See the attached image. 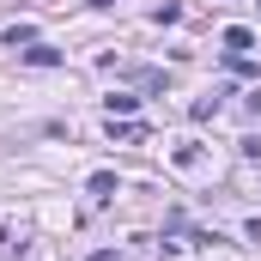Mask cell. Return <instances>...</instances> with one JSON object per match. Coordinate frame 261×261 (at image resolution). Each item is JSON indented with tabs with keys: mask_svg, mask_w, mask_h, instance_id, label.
<instances>
[{
	"mask_svg": "<svg viewBox=\"0 0 261 261\" xmlns=\"http://www.w3.org/2000/svg\"><path fill=\"white\" fill-rule=\"evenodd\" d=\"M249 49H255V31L249 24H231L225 31V55H249Z\"/></svg>",
	"mask_w": 261,
	"mask_h": 261,
	"instance_id": "6da1fadb",
	"label": "cell"
},
{
	"mask_svg": "<svg viewBox=\"0 0 261 261\" xmlns=\"http://www.w3.org/2000/svg\"><path fill=\"white\" fill-rule=\"evenodd\" d=\"M31 67H61V49H49V43H31V49H18Z\"/></svg>",
	"mask_w": 261,
	"mask_h": 261,
	"instance_id": "7a4b0ae2",
	"label": "cell"
},
{
	"mask_svg": "<svg viewBox=\"0 0 261 261\" xmlns=\"http://www.w3.org/2000/svg\"><path fill=\"white\" fill-rule=\"evenodd\" d=\"M134 110H140V97H128V91L110 97V122H116V116H134Z\"/></svg>",
	"mask_w": 261,
	"mask_h": 261,
	"instance_id": "3957f363",
	"label": "cell"
},
{
	"mask_svg": "<svg viewBox=\"0 0 261 261\" xmlns=\"http://www.w3.org/2000/svg\"><path fill=\"white\" fill-rule=\"evenodd\" d=\"M6 43H12V49H18V43L31 49V43H37V24H12V31H6Z\"/></svg>",
	"mask_w": 261,
	"mask_h": 261,
	"instance_id": "277c9868",
	"label": "cell"
},
{
	"mask_svg": "<svg viewBox=\"0 0 261 261\" xmlns=\"http://www.w3.org/2000/svg\"><path fill=\"white\" fill-rule=\"evenodd\" d=\"M91 195L110 200V195H116V176H110V170H97V176H91Z\"/></svg>",
	"mask_w": 261,
	"mask_h": 261,
	"instance_id": "5b68a950",
	"label": "cell"
},
{
	"mask_svg": "<svg viewBox=\"0 0 261 261\" xmlns=\"http://www.w3.org/2000/svg\"><path fill=\"white\" fill-rule=\"evenodd\" d=\"M91 261H116V249H97V255H91Z\"/></svg>",
	"mask_w": 261,
	"mask_h": 261,
	"instance_id": "8992f818",
	"label": "cell"
}]
</instances>
